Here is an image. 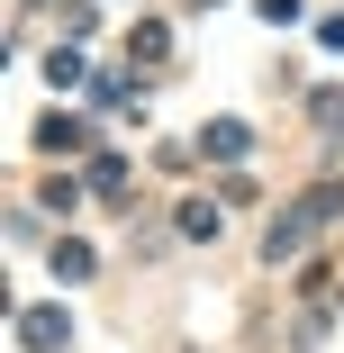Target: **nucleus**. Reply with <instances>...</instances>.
I'll return each instance as SVG.
<instances>
[{
	"label": "nucleus",
	"mask_w": 344,
	"mask_h": 353,
	"mask_svg": "<svg viewBox=\"0 0 344 353\" xmlns=\"http://www.w3.org/2000/svg\"><path fill=\"white\" fill-rule=\"evenodd\" d=\"M245 145H254V136H245L236 118H209V127H199V154H218V163H236Z\"/></svg>",
	"instance_id": "nucleus-1"
},
{
	"label": "nucleus",
	"mask_w": 344,
	"mask_h": 353,
	"mask_svg": "<svg viewBox=\"0 0 344 353\" xmlns=\"http://www.w3.org/2000/svg\"><path fill=\"white\" fill-rule=\"evenodd\" d=\"M19 344H63V317H54V308H28V317H19Z\"/></svg>",
	"instance_id": "nucleus-2"
}]
</instances>
